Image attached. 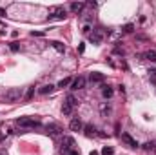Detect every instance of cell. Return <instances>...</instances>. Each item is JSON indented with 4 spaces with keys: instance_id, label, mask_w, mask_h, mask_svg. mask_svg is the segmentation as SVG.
I'll return each mask as SVG.
<instances>
[{
    "instance_id": "1",
    "label": "cell",
    "mask_w": 156,
    "mask_h": 155,
    "mask_svg": "<svg viewBox=\"0 0 156 155\" xmlns=\"http://www.w3.org/2000/svg\"><path fill=\"white\" fill-rule=\"evenodd\" d=\"M4 97H5V102H18L22 99V90L20 88H11V90L5 91Z\"/></svg>"
},
{
    "instance_id": "2",
    "label": "cell",
    "mask_w": 156,
    "mask_h": 155,
    "mask_svg": "<svg viewBox=\"0 0 156 155\" xmlns=\"http://www.w3.org/2000/svg\"><path fill=\"white\" fill-rule=\"evenodd\" d=\"M16 124L20 128H38L40 126V122L36 119H31V117H20V119H16Z\"/></svg>"
},
{
    "instance_id": "3",
    "label": "cell",
    "mask_w": 156,
    "mask_h": 155,
    "mask_svg": "<svg viewBox=\"0 0 156 155\" xmlns=\"http://www.w3.org/2000/svg\"><path fill=\"white\" fill-rule=\"evenodd\" d=\"M49 18H55V20H64V18H65V9H64V7H60V5L53 7V9H51V15H49Z\"/></svg>"
},
{
    "instance_id": "4",
    "label": "cell",
    "mask_w": 156,
    "mask_h": 155,
    "mask_svg": "<svg viewBox=\"0 0 156 155\" xmlns=\"http://www.w3.org/2000/svg\"><path fill=\"white\" fill-rule=\"evenodd\" d=\"M73 146H75V139L73 137H64L62 139V152L64 153H69L71 150H75Z\"/></svg>"
},
{
    "instance_id": "5",
    "label": "cell",
    "mask_w": 156,
    "mask_h": 155,
    "mask_svg": "<svg viewBox=\"0 0 156 155\" xmlns=\"http://www.w3.org/2000/svg\"><path fill=\"white\" fill-rule=\"evenodd\" d=\"M69 128H71V132H80V130H84V122L78 117H75V119H71Z\"/></svg>"
},
{
    "instance_id": "6",
    "label": "cell",
    "mask_w": 156,
    "mask_h": 155,
    "mask_svg": "<svg viewBox=\"0 0 156 155\" xmlns=\"http://www.w3.org/2000/svg\"><path fill=\"white\" fill-rule=\"evenodd\" d=\"M122 141H124L129 148H138V143H136V141H134L129 133H122Z\"/></svg>"
},
{
    "instance_id": "7",
    "label": "cell",
    "mask_w": 156,
    "mask_h": 155,
    "mask_svg": "<svg viewBox=\"0 0 156 155\" xmlns=\"http://www.w3.org/2000/svg\"><path fill=\"white\" fill-rule=\"evenodd\" d=\"M71 88H73V90H82V88H85V79H84V77L75 79V80L71 82Z\"/></svg>"
},
{
    "instance_id": "8",
    "label": "cell",
    "mask_w": 156,
    "mask_h": 155,
    "mask_svg": "<svg viewBox=\"0 0 156 155\" xmlns=\"http://www.w3.org/2000/svg\"><path fill=\"white\" fill-rule=\"evenodd\" d=\"M102 38H104V35H102L100 31H93V33H89V40H91L93 44H100Z\"/></svg>"
},
{
    "instance_id": "9",
    "label": "cell",
    "mask_w": 156,
    "mask_h": 155,
    "mask_svg": "<svg viewBox=\"0 0 156 155\" xmlns=\"http://www.w3.org/2000/svg\"><path fill=\"white\" fill-rule=\"evenodd\" d=\"M73 110H75V108H73L71 104H67V102L62 104V113H64L65 117H71V115H73Z\"/></svg>"
},
{
    "instance_id": "10",
    "label": "cell",
    "mask_w": 156,
    "mask_h": 155,
    "mask_svg": "<svg viewBox=\"0 0 156 155\" xmlns=\"http://www.w3.org/2000/svg\"><path fill=\"white\" fill-rule=\"evenodd\" d=\"M145 60H151V62H156V49H149V51H145L144 55H142Z\"/></svg>"
},
{
    "instance_id": "11",
    "label": "cell",
    "mask_w": 156,
    "mask_h": 155,
    "mask_svg": "<svg viewBox=\"0 0 156 155\" xmlns=\"http://www.w3.org/2000/svg\"><path fill=\"white\" fill-rule=\"evenodd\" d=\"M84 5H85L84 2H73V4H71V11H73V13H80V11L84 9Z\"/></svg>"
},
{
    "instance_id": "12",
    "label": "cell",
    "mask_w": 156,
    "mask_h": 155,
    "mask_svg": "<svg viewBox=\"0 0 156 155\" xmlns=\"http://www.w3.org/2000/svg\"><path fill=\"white\" fill-rule=\"evenodd\" d=\"M91 82H104V73H98V71L91 73Z\"/></svg>"
},
{
    "instance_id": "13",
    "label": "cell",
    "mask_w": 156,
    "mask_h": 155,
    "mask_svg": "<svg viewBox=\"0 0 156 155\" xmlns=\"http://www.w3.org/2000/svg\"><path fill=\"white\" fill-rule=\"evenodd\" d=\"M47 132H51L53 135H58V133L62 132V128H60L58 124H47Z\"/></svg>"
},
{
    "instance_id": "14",
    "label": "cell",
    "mask_w": 156,
    "mask_h": 155,
    "mask_svg": "<svg viewBox=\"0 0 156 155\" xmlns=\"http://www.w3.org/2000/svg\"><path fill=\"white\" fill-rule=\"evenodd\" d=\"M51 46H53L56 51H60V53H64V51H65V46H64L62 42H58V40H53V42H51Z\"/></svg>"
},
{
    "instance_id": "15",
    "label": "cell",
    "mask_w": 156,
    "mask_h": 155,
    "mask_svg": "<svg viewBox=\"0 0 156 155\" xmlns=\"http://www.w3.org/2000/svg\"><path fill=\"white\" fill-rule=\"evenodd\" d=\"M113 93H115V91H113V88H109V86H104V88H102V95H104L105 99H111V97H113Z\"/></svg>"
},
{
    "instance_id": "16",
    "label": "cell",
    "mask_w": 156,
    "mask_h": 155,
    "mask_svg": "<svg viewBox=\"0 0 156 155\" xmlns=\"http://www.w3.org/2000/svg\"><path fill=\"white\" fill-rule=\"evenodd\" d=\"M53 90H55V86H51V84H45V86H42V88H40V93H42V95H47V93H51Z\"/></svg>"
},
{
    "instance_id": "17",
    "label": "cell",
    "mask_w": 156,
    "mask_h": 155,
    "mask_svg": "<svg viewBox=\"0 0 156 155\" xmlns=\"http://www.w3.org/2000/svg\"><path fill=\"white\" fill-rule=\"evenodd\" d=\"M84 132H85V135H87V137H93V135H95V128H93L91 124L84 126Z\"/></svg>"
},
{
    "instance_id": "18",
    "label": "cell",
    "mask_w": 156,
    "mask_h": 155,
    "mask_svg": "<svg viewBox=\"0 0 156 155\" xmlns=\"http://www.w3.org/2000/svg\"><path fill=\"white\" fill-rule=\"evenodd\" d=\"M102 155H115V150L111 148V146H105V148H102Z\"/></svg>"
},
{
    "instance_id": "19",
    "label": "cell",
    "mask_w": 156,
    "mask_h": 155,
    "mask_svg": "<svg viewBox=\"0 0 156 155\" xmlns=\"http://www.w3.org/2000/svg\"><path fill=\"white\" fill-rule=\"evenodd\" d=\"M71 82H73V80H71V79H62V80H60V82H58V88H65V86H69V84H71Z\"/></svg>"
},
{
    "instance_id": "20",
    "label": "cell",
    "mask_w": 156,
    "mask_h": 155,
    "mask_svg": "<svg viewBox=\"0 0 156 155\" xmlns=\"http://www.w3.org/2000/svg\"><path fill=\"white\" fill-rule=\"evenodd\" d=\"M65 102H67V104H71V106H73V108H75V106H76V104H78V100H76V99H75V97H73V95H67V100H65Z\"/></svg>"
},
{
    "instance_id": "21",
    "label": "cell",
    "mask_w": 156,
    "mask_h": 155,
    "mask_svg": "<svg viewBox=\"0 0 156 155\" xmlns=\"http://www.w3.org/2000/svg\"><path fill=\"white\" fill-rule=\"evenodd\" d=\"M100 110H102V113L105 115V113H109V111H111V106H109V104H102V106H100Z\"/></svg>"
},
{
    "instance_id": "22",
    "label": "cell",
    "mask_w": 156,
    "mask_h": 155,
    "mask_svg": "<svg viewBox=\"0 0 156 155\" xmlns=\"http://www.w3.org/2000/svg\"><path fill=\"white\" fill-rule=\"evenodd\" d=\"M144 150H147V152L149 150H154V144L153 143H147V144H144Z\"/></svg>"
},
{
    "instance_id": "23",
    "label": "cell",
    "mask_w": 156,
    "mask_h": 155,
    "mask_svg": "<svg viewBox=\"0 0 156 155\" xmlns=\"http://www.w3.org/2000/svg\"><path fill=\"white\" fill-rule=\"evenodd\" d=\"M33 93H35V88H29V91H27V95H25V97H27V99H31V97H33Z\"/></svg>"
},
{
    "instance_id": "24",
    "label": "cell",
    "mask_w": 156,
    "mask_h": 155,
    "mask_svg": "<svg viewBox=\"0 0 156 155\" xmlns=\"http://www.w3.org/2000/svg\"><path fill=\"white\" fill-rule=\"evenodd\" d=\"M124 29H125V31H127V33H131V31H133V24H127V26H125V27H124Z\"/></svg>"
},
{
    "instance_id": "25",
    "label": "cell",
    "mask_w": 156,
    "mask_h": 155,
    "mask_svg": "<svg viewBox=\"0 0 156 155\" xmlns=\"http://www.w3.org/2000/svg\"><path fill=\"white\" fill-rule=\"evenodd\" d=\"M11 51H18V44L13 42V44H11Z\"/></svg>"
},
{
    "instance_id": "26",
    "label": "cell",
    "mask_w": 156,
    "mask_h": 155,
    "mask_svg": "<svg viewBox=\"0 0 156 155\" xmlns=\"http://www.w3.org/2000/svg\"><path fill=\"white\" fill-rule=\"evenodd\" d=\"M78 51H80V53H84V51H85V46H84V44H80V46H78Z\"/></svg>"
},
{
    "instance_id": "27",
    "label": "cell",
    "mask_w": 156,
    "mask_h": 155,
    "mask_svg": "<svg viewBox=\"0 0 156 155\" xmlns=\"http://www.w3.org/2000/svg\"><path fill=\"white\" fill-rule=\"evenodd\" d=\"M69 155H80V153H78L76 150H71V152H69Z\"/></svg>"
},
{
    "instance_id": "28",
    "label": "cell",
    "mask_w": 156,
    "mask_h": 155,
    "mask_svg": "<svg viewBox=\"0 0 156 155\" xmlns=\"http://www.w3.org/2000/svg\"><path fill=\"white\" fill-rule=\"evenodd\" d=\"M4 15H5V9H2V7H0V16H4Z\"/></svg>"
},
{
    "instance_id": "29",
    "label": "cell",
    "mask_w": 156,
    "mask_h": 155,
    "mask_svg": "<svg viewBox=\"0 0 156 155\" xmlns=\"http://www.w3.org/2000/svg\"><path fill=\"white\" fill-rule=\"evenodd\" d=\"M91 155H98V153H96V152H91Z\"/></svg>"
},
{
    "instance_id": "30",
    "label": "cell",
    "mask_w": 156,
    "mask_h": 155,
    "mask_svg": "<svg viewBox=\"0 0 156 155\" xmlns=\"http://www.w3.org/2000/svg\"><path fill=\"white\" fill-rule=\"evenodd\" d=\"M0 155H2V153H0Z\"/></svg>"
}]
</instances>
